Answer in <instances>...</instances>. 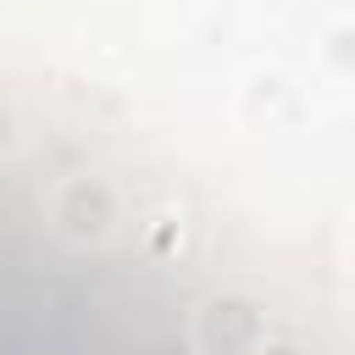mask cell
<instances>
[{
  "mask_svg": "<svg viewBox=\"0 0 355 355\" xmlns=\"http://www.w3.org/2000/svg\"><path fill=\"white\" fill-rule=\"evenodd\" d=\"M255 338V316L244 305H211L200 316V344L216 355V349H244Z\"/></svg>",
  "mask_w": 355,
  "mask_h": 355,
  "instance_id": "1",
  "label": "cell"
},
{
  "mask_svg": "<svg viewBox=\"0 0 355 355\" xmlns=\"http://www.w3.org/2000/svg\"><path fill=\"white\" fill-rule=\"evenodd\" d=\"M0 144H11V111L0 105Z\"/></svg>",
  "mask_w": 355,
  "mask_h": 355,
  "instance_id": "2",
  "label": "cell"
},
{
  "mask_svg": "<svg viewBox=\"0 0 355 355\" xmlns=\"http://www.w3.org/2000/svg\"><path fill=\"white\" fill-rule=\"evenodd\" d=\"M261 355H288V349H261Z\"/></svg>",
  "mask_w": 355,
  "mask_h": 355,
  "instance_id": "3",
  "label": "cell"
}]
</instances>
